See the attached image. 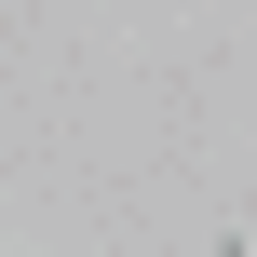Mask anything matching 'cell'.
<instances>
[]
</instances>
